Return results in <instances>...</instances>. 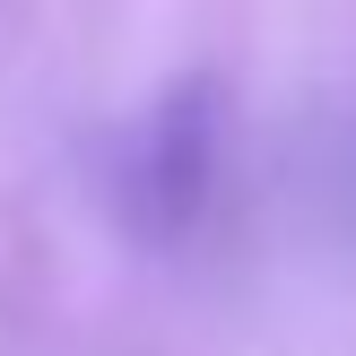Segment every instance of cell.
I'll list each match as a JSON object with an SVG mask.
<instances>
[{
    "label": "cell",
    "instance_id": "1",
    "mask_svg": "<svg viewBox=\"0 0 356 356\" xmlns=\"http://www.w3.org/2000/svg\"><path fill=\"white\" fill-rule=\"evenodd\" d=\"M139 183H148V200L165 209V226L200 200V183H209V113H200V96L165 104V122H156V139H148Z\"/></svg>",
    "mask_w": 356,
    "mask_h": 356
}]
</instances>
